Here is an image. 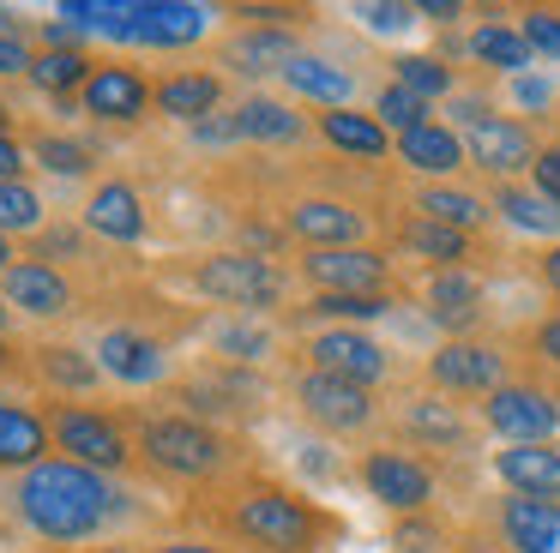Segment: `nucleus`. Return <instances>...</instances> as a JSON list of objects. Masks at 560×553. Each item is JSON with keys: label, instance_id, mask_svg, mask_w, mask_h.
<instances>
[{"label": "nucleus", "instance_id": "obj_58", "mask_svg": "<svg viewBox=\"0 0 560 553\" xmlns=\"http://www.w3.org/2000/svg\"><path fill=\"white\" fill-rule=\"evenodd\" d=\"M97 553H133V548H97Z\"/></svg>", "mask_w": 560, "mask_h": 553}, {"label": "nucleus", "instance_id": "obj_21", "mask_svg": "<svg viewBox=\"0 0 560 553\" xmlns=\"http://www.w3.org/2000/svg\"><path fill=\"white\" fill-rule=\"evenodd\" d=\"M85 228L133 247V240L145 235V199H139L133 180H103V187L85 199Z\"/></svg>", "mask_w": 560, "mask_h": 553}, {"label": "nucleus", "instance_id": "obj_36", "mask_svg": "<svg viewBox=\"0 0 560 553\" xmlns=\"http://www.w3.org/2000/svg\"><path fill=\"white\" fill-rule=\"evenodd\" d=\"M392 67H398L404 91H416L422 103H428V96H452V67H446V60H434V55H398Z\"/></svg>", "mask_w": 560, "mask_h": 553}, {"label": "nucleus", "instance_id": "obj_47", "mask_svg": "<svg viewBox=\"0 0 560 553\" xmlns=\"http://www.w3.org/2000/svg\"><path fill=\"white\" fill-rule=\"evenodd\" d=\"M194 139H199V144H235V139H242V127H235V108H218V115L194 120Z\"/></svg>", "mask_w": 560, "mask_h": 553}, {"label": "nucleus", "instance_id": "obj_50", "mask_svg": "<svg viewBox=\"0 0 560 553\" xmlns=\"http://www.w3.org/2000/svg\"><path fill=\"white\" fill-rule=\"evenodd\" d=\"M416 12H422V19H434V24H452V19H458V12H464V7H452V0H422V7H416Z\"/></svg>", "mask_w": 560, "mask_h": 553}, {"label": "nucleus", "instance_id": "obj_44", "mask_svg": "<svg viewBox=\"0 0 560 553\" xmlns=\"http://www.w3.org/2000/svg\"><path fill=\"white\" fill-rule=\"evenodd\" d=\"M355 19H362L368 31H380V36H398V31H410L422 12L404 7V0H386V7H355Z\"/></svg>", "mask_w": 560, "mask_h": 553}, {"label": "nucleus", "instance_id": "obj_34", "mask_svg": "<svg viewBox=\"0 0 560 553\" xmlns=\"http://www.w3.org/2000/svg\"><path fill=\"white\" fill-rule=\"evenodd\" d=\"M470 55L482 60V67H494V72H512V79H524V67L536 60L518 24H482V31L470 36Z\"/></svg>", "mask_w": 560, "mask_h": 553}, {"label": "nucleus", "instance_id": "obj_1", "mask_svg": "<svg viewBox=\"0 0 560 553\" xmlns=\"http://www.w3.org/2000/svg\"><path fill=\"white\" fill-rule=\"evenodd\" d=\"M13 505H19V517H25V529L43 541H91V536H103L115 517L133 511V499H127L109 475H97V469H85V463H67V457H49V463L25 469Z\"/></svg>", "mask_w": 560, "mask_h": 553}, {"label": "nucleus", "instance_id": "obj_24", "mask_svg": "<svg viewBox=\"0 0 560 553\" xmlns=\"http://www.w3.org/2000/svg\"><path fill=\"white\" fill-rule=\"evenodd\" d=\"M416 216L446 223V228H458V235H482V228L494 223V199H476V192H464V187L428 180V187L416 192Z\"/></svg>", "mask_w": 560, "mask_h": 553}, {"label": "nucleus", "instance_id": "obj_13", "mask_svg": "<svg viewBox=\"0 0 560 553\" xmlns=\"http://www.w3.org/2000/svg\"><path fill=\"white\" fill-rule=\"evenodd\" d=\"M283 235L307 240V252H326V247H362L368 216L355 211V204H343V199H326V192H314V199L283 204Z\"/></svg>", "mask_w": 560, "mask_h": 553}, {"label": "nucleus", "instance_id": "obj_45", "mask_svg": "<svg viewBox=\"0 0 560 553\" xmlns=\"http://www.w3.org/2000/svg\"><path fill=\"white\" fill-rule=\"evenodd\" d=\"M530 187L542 192L548 204H560V139H555V144H542V151H536V168H530Z\"/></svg>", "mask_w": 560, "mask_h": 553}, {"label": "nucleus", "instance_id": "obj_2", "mask_svg": "<svg viewBox=\"0 0 560 553\" xmlns=\"http://www.w3.org/2000/svg\"><path fill=\"white\" fill-rule=\"evenodd\" d=\"M211 523L223 529V541L235 548H254V553H314L319 541L331 536V511H319L314 499L278 487V481H259V475H230L223 487V505L211 511Z\"/></svg>", "mask_w": 560, "mask_h": 553}, {"label": "nucleus", "instance_id": "obj_16", "mask_svg": "<svg viewBox=\"0 0 560 553\" xmlns=\"http://www.w3.org/2000/svg\"><path fill=\"white\" fill-rule=\"evenodd\" d=\"M398 433L410 445H422V451H470V421H464L458 403H446L440 391L428 397H404L398 403Z\"/></svg>", "mask_w": 560, "mask_h": 553}, {"label": "nucleus", "instance_id": "obj_33", "mask_svg": "<svg viewBox=\"0 0 560 553\" xmlns=\"http://www.w3.org/2000/svg\"><path fill=\"white\" fill-rule=\"evenodd\" d=\"M494 216H506V223L524 228V235H560V204H548L542 192L524 187V180L494 187Z\"/></svg>", "mask_w": 560, "mask_h": 553}, {"label": "nucleus", "instance_id": "obj_38", "mask_svg": "<svg viewBox=\"0 0 560 553\" xmlns=\"http://www.w3.org/2000/svg\"><path fill=\"white\" fill-rule=\"evenodd\" d=\"M374 120L404 139V132L428 127V103H422L416 91H404V84H386V91H380V103H374Z\"/></svg>", "mask_w": 560, "mask_h": 553}, {"label": "nucleus", "instance_id": "obj_30", "mask_svg": "<svg viewBox=\"0 0 560 553\" xmlns=\"http://www.w3.org/2000/svg\"><path fill=\"white\" fill-rule=\"evenodd\" d=\"M283 84H290L295 96H307V103H319V108H350V96H355L350 72L319 60V55H295L290 67H283Z\"/></svg>", "mask_w": 560, "mask_h": 553}, {"label": "nucleus", "instance_id": "obj_53", "mask_svg": "<svg viewBox=\"0 0 560 553\" xmlns=\"http://www.w3.org/2000/svg\"><path fill=\"white\" fill-rule=\"evenodd\" d=\"M151 553H223V548H211V541H158Z\"/></svg>", "mask_w": 560, "mask_h": 553}, {"label": "nucleus", "instance_id": "obj_7", "mask_svg": "<svg viewBox=\"0 0 560 553\" xmlns=\"http://www.w3.org/2000/svg\"><path fill=\"white\" fill-rule=\"evenodd\" d=\"M295 409H302L319 433H331V439H355V433H368L380 421V403H374L368 385L331 379V373H314V367L295 373Z\"/></svg>", "mask_w": 560, "mask_h": 553}, {"label": "nucleus", "instance_id": "obj_52", "mask_svg": "<svg viewBox=\"0 0 560 553\" xmlns=\"http://www.w3.org/2000/svg\"><path fill=\"white\" fill-rule=\"evenodd\" d=\"M536 271H542V283H548V289H555V295H560V247H548Z\"/></svg>", "mask_w": 560, "mask_h": 553}, {"label": "nucleus", "instance_id": "obj_31", "mask_svg": "<svg viewBox=\"0 0 560 553\" xmlns=\"http://www.w3.org/2000/svg\"><path fill=\"white\" fill-rule=\"evenodd\" d=\"M235 127H242V139H259V144L307 139V120L295 115L290 103H278V96H242V103H235Z\"/></svg>", "mask_w": 560, "mask_h": 553}, {"label": "nucleus", "instance_id": "obj_14", "mask_svg": "<svg viewBox=\"0 0 560 553\" xmlns=\"http://www.w3.org/2000/svg\"><path fill=\"white\" fill-rule=\"evenodd\" d=\"M151 96H158V84H145L139 67H127V60H97V72H91V84L79 91V103H85V115L109 120V127H133V120H145Z\"/></svg>", "mask_w": 560, "mask_h": 553}, {"label": "nucleus", "instance_id": "obj_46", "mask_svg": "<svg viewBox=\"0 0 560 553\" xmlns=\"http://www.w3.org/2000/svg\"><path fill=\"white\" fill-rule=\"evenodd\" d=\"M524 343L536 349V361H548V367L560 373V313H548V319H536L530 331H524Z\"/></svg>", "mask_w": 560, "mask_h": 553}, {"label": "nucleus", "instance_id": "obj_54", "mask_svg": "<svg viewBox=\"0 0 560 553\" xmlns=\"http://www.w3.org/2000/svg\"><path fill=\"white\" fill-rule=\"evenodd\" d=\"M13 367H19V355H13V343L0 337V373H13Z\"/></svg>", "mask_w": 560, "mask_h": 553}, {"label": "nucleus", "instance_id": "obj_32", "mask_svg": "<svg viewBox=\"0 0 560 553\" xmlns=\"http://www.w3.org/2000/svg\"><path fill=\"white\" fill-rule=\"evenodd\" d=\"M319 139H326L331 151L362 156V163H374V156L392 151L386 127H380L374 115H355V108H326V115H319Z\"/></svg>", "mask_w": 560, "mask_h": 553}, {"label": "nucleus", "instance_id": "obj_37", "mask_svg": "<svg viewBox=\"0 0 560 553\" xmlns=\"http://www.w3.org/2000/svg\"><path fill=\"white\" fill-rule=\"evenodd\" d=\"M43 223V199L25 180H0V235H31Z\"/></svg>", "mask_w": 560, "mask_h": 553}, {"label": "nucleus", "instance_id": "obj_10", "mask_svg": "<svg viewBox=\"0 0 560 553\" xmlns=\"http://www.w3.org/2000/svg\"><path fill=\"white\" fill-rule=\"evenodd\" d=\"M307 367L314 373H331V379H350V385H368L374 391L380 379H392V355L374 343L368 331H355V325H331V331H314L302 343Z\"/></svg>", "mask_w": 560, "mask_h": 553}, {"label": "nucleus", "instance_id": "obj_39", "mask_svg": "<svg viewBox=\"0 0 560 553\" xmlns=\"http://www.w3.org/2000/svg\"><path fill=\"white\" fill-rule=\"evenodd\" d=\"M302 313H307V319H343V325H355V319H380V313H392V295H314Z\"/></svg>", "mask_w": 560, "mask_h": 553}, {"label": "nucleus", "instance_id": "obj_6", "mask_svg": "<svg viewBox=\"0 0 560 553\" xmlns=\"http://www.w3.org/2000/svg\"><path fill=\"white\" fill-rule=\"evenodd\" d=\"M43 421H49V439L67 463H85V469H97V475H121V469L133 463V445H127V433L115 415H97V409H85V403H49Z\"/></svg>", "mask_w": 560, "mask_h": 553}, {"label": "nucleus", "instance_id": "obj_26", "mask_svg": "<svg viewBox=\"0 0 560 553\" xmlns=\"http://www.w3.org/2000/svg\"><path fill=\"white\" fill-rule=\"evenodd\" d=\"M218 103H223V79L218 72H170V79L158 84V96H151V108L158 115H170V120H206V115H218Z\"/></svg>", "mask_w": 560, "mask_h": 553}, {"label": "nucleus", "instance_id": "obj_42", "mask_svg": "<svg viewBox=\"0 0 560 553\" xmlns=\"http://www.w3.org/2000/svg\"><path fill=\"white\" fill-rule=\"evenodd\" d=\"M518 31H524V43H530V55H542V60H560V12H548V7H530L518 19Z\"/></svg>", "mask_w": 560, "mask_h": 553}, {"label": "nucleus", "instance_id": "obj_19", "mask_svg": "<svg viewBox=\"0 0 560 553\" xmlns=\"http://www.w3.org/2000/svg\"><path fill=\"white\" fill-rule=\"evenodd\" d=\"M97 361H103V373L121 379V385H163V373H170V349L145 331H103Z\"/></svg>", "mask_w": 560, "mask_h": 553}, {"label": "nucleus", "instance_id": "obj_20", "mask_svg": "<svg viewBox=\"0 0 560 553\" xmlns=\"http://www.w3.org/2000/svg\"><path fill=\"white\" fill-rule=\"evenodd\" d=\"M494 475L506 493H524V499H560V445H506L494 451Z\"/></svg>", "mask_w": 560, "mask_h": 553}, {"label": "nucleus", "instance_id": "obj_35", "mask_svg": "<svg viewBox=\"0 0 560 553\" xmlns=\"http://www.w3.org/2000/svg\"><path fill=\"white\" fill-rule=\"evenodd\" d=\"M91 60L85 55H73V48H49V55H37V67H31V79L43 84V91H55V96H67V91H85L91 84Z\"/></svg>", "mask_w": 560, "mask_h": 553}, {"label": "nucleus", "instance_id": "obj_4", "mask_svg": "<svg viewBox=\"0 0 560 553\" xmlns=\"http://www.w3.org/2000/svg\"><path fill=\"white\" fill-rule=\"evenodd\" d=\"M452 120H458L464 156H470L494 187H506V180H518L536 168V151H542V144H536V132L524 127V120L494 115V108L476 103V96H458V103H452Z\"/></svg>", "mask_w": 560, "mask_h": 553}, {"label": "nucleus", "instance_id": "obj_40", "mask_svg": "<svg viewBox=\"0 0 560 553\" xmlns=\"http://www.w3.org/2000/svg\"><path fill=\"white\" fill-rule=\"evenodd\" d=\"M31 156H37L43 168H49V175H85L91 163H97V156H91V144H79V139H49V132H43L37 144H31Z\"/></svg>", "mask_w": 560, "mask_h": 553}, {"label": "nucleus", "instance_id": "obj_11", "mask_svg": "<svg viewBox=\"0 0 560 553\" xmlns=\"http://www.w3.org/2000/svg\"><path fill=\"white\" fill-rule=\"evenodd\" d=\"M362 487L374 493L386 511L422 517L428 505H434V469H428L422 457H410V451H392V445H380V451L362 457Z\"/></svg>", "mask_w": 560, "mask_h": 553}, {"label": "nucleus", "instance_id": "obj_5", "mask_svg": "<svg viewBox=\"0 0 560 553\" xmlns=\"http://www.w3.org/2000/svg\"><path fill=\"white\" fill-rule=\"evenodd\" d=\"M187 289L206 301H218V307H235V313H271L283 301V289H290V276L278 271L271 259H259V252H206L199 264H187Z\"/></svg>", "mask_w": 560, "mask_h": 553}, {"label": "nucleus", "instance_id": "obj_57", "mask_svg": "<svg viewBox=\"0 0 560 553\" xmlns=\"http://www.w3.org/2000/svg\"><path fill=\"white\" fill-rule=\"evenodd\" d=\"M7 127H13V108L0 103V139H7Z\"/></svg>", "mask_w": 560, "mask_h": 553}, {"label": "nucleus", "instance_id": "obj_27", "mask_svg": "<svg viewBox=\"0 0 560 553\" xmlns=\"http://www.w3.org/2000/svg\"><path fill=\"white\" fill-rule=\"evenodd\" d=\"M398 156H404V168H416V175H428V180H446L452 168H464L470 156H464V139H458V127H416V132H404L398 139Z\"/></svg>", "mask_w": 560, "mask_h": 553}, {"label": "nucleus", "instance_id": "obj_12", "mask_svg": "<svg viewBox=\"0 0 560 553\" xmlns=\"http://www.w3.org/2000/svg\"><path fill=\"white\" fill-rule=\"evenodd\" d=\"M302 276L319 295H392V259L374 247H326L302 252Z\"/></svg>", "mask_w": 560, "mask_h": 553}, {"label": "nucleus", "instance_id": "obj_55", "mask_svg": "<svg viewBox=\"0 0 560 553\" xmlns=\"http://www.w3.org/2000/svg\"><path fill=\"white\" fill-rule=\"evenodd\" d=\"M13 264H19V259H13V247H7V235H0V276L13 271Z\"/></svg>", "mask_w": 560, "mask_h": 553}, {"label": "nucleus", "instance_id": "obj_49", "mask_svg": "<svg viewBox=\"0 0 560 553\" xmlns=\"http://www.w3.org/2000/svg\"><path fill=\"white\" fill-rule=\"evenodd\" d=\"M0 180H25V151L13 139H0Z\"/></svg>", "mask_w": 560, "mask_h": 553}, {"label": "nucleus", "instance_id": "obj_43", "mask_svg": "<svg viewBox=\"0 0 560 553\" xmlns=\"http://www.w3.org/2000/svg\"><path fill=\"white\" fill-rule=\"evenodd\" d=\"M440 541H446V529L434 523V517H398V529H392V548L398 553H440Z\"/></svg>", "mask_w": 560, "mask_h": 553}, {"label": "nucleus", "instance_id": "obj_17", "mask_svg": "<svg viewBox=\"0 0 560 553\" xmlns=\"http://www.w3.org/2000/svg\"><path fill=\"white\" fill-rule=\"evenodd\" d=\"M0 295L13 313H31V319H73V283L43 259H19L0 276Z\"/></svg>", "mask_w": 560, "mask_h": 553}, {"label": "nucleus", "instance_id": "obj_28", "mask_svg": "<svg viewBox=\"0 0 560 553\" xmlns=\"http://www.w3.org/2000/svg\"><path fill=\"white\" fill-rule=\"evenodd\" d=\"M31 367H37V379L49 385V391H67V397L97 391V379H103V361L85 355V349H73V343H43V349H31Z\"/></svg>", "mask_w": 560, "mask_h": 553}, {"label": "nucleus", "instance_id": "obj_3", "mask_svg": "<svg viewBox=\"0 0 560 553\" xmlns=\"http://www.w3.org/2000/svg\"><path fill=\"white\" fill-rule=\"evenodd\" d=\"M139 457L170 481H194V487H223L235 475L242 445L223 427L194 415H145L139 421Z\"/></svg>", "mask_w": 560, "mask_h": 553}, {"label": "nucleus", "instance_id": "obj_56", "mask_svg": "<svg viewBox=\"0 0 560 553\" xmlns=\"http://www.w3.org/2000/svg\"><path fill=\"white\" fill-rule=\"evenodd\" d=\"M446 553H500V548H488V541H464V548H446Z\"/></svg>", "mask_w": 560, "mask_h": 553}, {"label": "nucleus", "instance_id": "obj_59", "mask_svg": "<svg viewBox=\"0 0 560 553\" xmlns=\"http://www.w3.org/2000/svg\"><path fill=\"white\" fill-rule=\"evenodd\" d=\"M7 313H13V307H0V331H7Z\"/></svg>", "mask_w": 560, "mask_h": 553}, {"label": "nucleus", "instance_id": "obj_22", "mask_svg": "<svg viewBox=\"0 0 560 553\" xmlns=\"http://www.w3.org/2000/svg\"><path fill=\"white\" fill-rule=\"evenodd\" d=\"M422 295H428V319L434 325H446V331H470V325L482 319L488 289H482L476 271H434Z\"/></svg>", "mask_w": 560, "mask_h": 553}, {"label": "nucleus", "instance_id": "obj_48", "mask_svg": "<svg viewBox=\"0 0 560 553\" xmlns=\"http://www.w3.org/2000/svg\"><path fill=\"white\" fill-rule=\"evenodd\" d=\"M31 67H37V55L25 48V36H0V79H19Z\"/></svg>", "mask_w": 560, "mask_h": 553}, {"label": "nucleus", "instance_id": "obj_23", "mask_svg": "<svg viewBox=\"0 0 560 553\" xmlns=\"http://www.w3.org/2000/svg\"><path fill=\"white\" fill-rule=\"evenodd\" d=\"M49 421L25 403H0V469H37L49 463Z\"/></svg>", "mask_w": 560, "mask_h": 553}, {"label": "nucleus", "instance_id": "obj_15", "mask_svg": "<svg viewBox=\"0 0 560 553\" xmlns=\"http://www.w3.org/2000/svg\"><path fill=\"white\" fill-rule=\"evenodd\" d=\"M494 536L506 553H560V499H494Z\"/></svg>", "mask_w": 560, "mask_h": 553}, {"label": "nucleus", "instance_id": "obj_41", "mask_svg": "<svg viewBox=\"0 0 560 553\" xmlns=\"http://www.w3.org/2000/svg\"><path fill=\"white\" fill-rule=\"evenodd\" d=\"M218 355H230V361H266L271 355V331H259V325H223V331H218Z\"/></svg>", "mask_w": 560, "mask_h": 553}, {"label": "nucleus", "instance_id": "obj_9", "mask_svg": "<svg viewBox=\"0 0 560 553\" xmlns=\"http://www.w3.org/2000/svg\"><path fill=\"white\" fill-rule=\"evenodd\" d=\"M482 427L506 445H548L560 427V403L530 379H506L494 397H482Z\"/></svg>", "mask_w": 560, "mask_h": 553}, {"label": "nucleus", "instance_id": "obj_18", "mask_svg": "<svg viewBox=\"0 0 560 553\" xmlns=\"http://www.w3.org/2000/svg\"><path fill=\"white\" fill-rule=\"evenodd\" d=\"M211 31V12L194 0H133V19H127V43L145 48H182L199 43Z\"/></svg>", "mask_w": 560, "mask_h": 553}, {"label": "nucleus", "instance_id": "obj_51", "mask_svg": "<svg viewBox=\"0 0 560 553\" xmlns=\"http://www.w3.org/2000/svg\"><path fill=\"white\" fill-rule=\"evenodd\" d=\"M518 103L542 108V103H548V84H542V79H518Z\"/></svg>", "mask_w": 560, "mask_h": 553}, {"label": "nucleus", "instance_id": "obj_8", "mask_svg": "<svg viewBox=\"0 0 560 553\" xmlns=\"http://www.w3.org/2000/svg\"><path fill=\"white\" fill-rule=\"evenodd\" d=\"M428 385L440 397H494L506 385V349L488 337H452L428 355Z\"/></svg>", "mask_w": 560, "mask_h": 553}, {"label": "nucleus", "instance_id": "obj_29", "mask_svg": "<svg viewBox=\"0 0 560 553\" xmlns=\"http://www.w3.org/2000/svg\"><path fill=\"white\" fill-rule=\"evenodd\" d=\"M230 67L235 72H247V79H259V72H283L302 48H295V36L290 31H266V24H242V31L230 36Z\"/></svg>", "mask_w": 560, "mask_h": 553}, {"label": "nucleus", "instance_id": "obj_25", "mask_svg": "<svg viewBox=\"0 0 560 553\" xmlns=\"http://www.w3.org/2000/svg\"><path fill=\"white\" fill-rule=\"evenodd\" d=\"M398 247L404 252H416V259H428L434 271H470V247H476V235H458V228H446V223H428V216H404V228H398Z\"/></svg>", "mask_w": 560, "mask_h": 553}]
</instances>
